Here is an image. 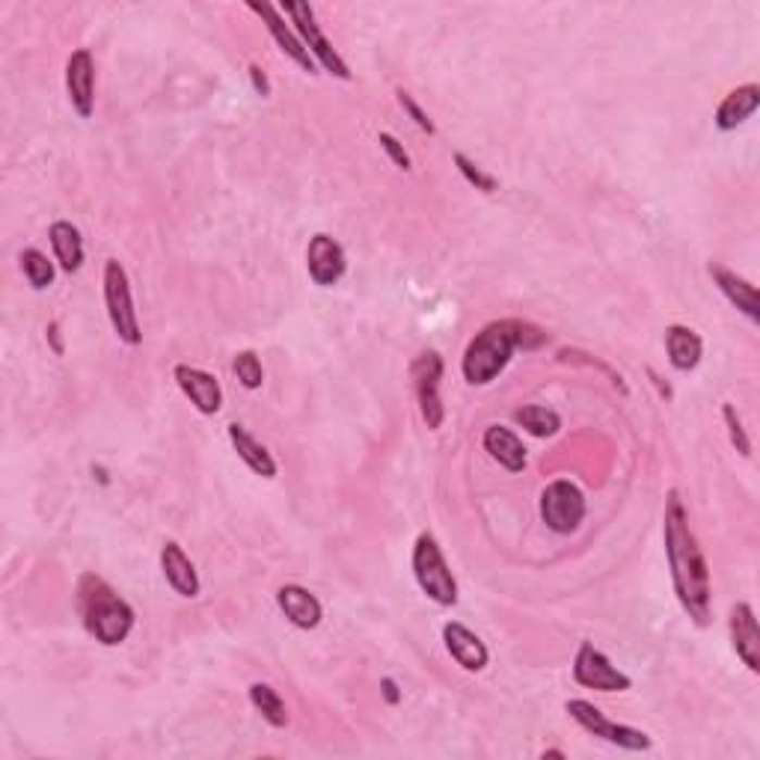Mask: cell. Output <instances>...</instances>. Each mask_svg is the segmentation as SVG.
Listing matches in <instances>:
<instances>
[{
	"instance_id": "6da1fadb",
	"label": "cell",
	"mask_w": 760,
	"mask_h": 760,
	"mask_svg": "<svg viewBox=\"0 0 760 760\" xmlns=\"http://www.w3.org/2000/svg\"><path fill=\"white\" fill-rule=\"evenodd\" d=\"M665 552H669V568H672L674 595L681 607L698 627H705L710 618V571H707L705 552L695 540V532L689 529V514H686L681 494L672 490L665 502Z\"/></svg>"
},
{
	"instance_id": "7a4b0ae2",
	"label": "cell",
	"mask_w": 760,
	"mask_h": 760,
	"mask_svg": "<svg viewBox=\"0 0 760 760\" xmlns=\"http://www.w3.org/2000/svg\"><path fill=\"white\" fill-rule=\"evenodd\" d=\"M535 333L529 324H520V321H494L487 324L485 331L475 333L466 351H463V377L466 384L485 386L490 384L508 363H511V353L518 345L523 348H532L526 342V336Z\"/></svg>"
},
{
	"instance_id": "3957f363",
	"label": "cell",
	"mask_w": 760,
	"mask_h": 760,
	"mask_svg": "<svg viewBox=\"0 0 760 760\" xmlns=\"http://www.w3.org/2000/svg\"><path fill=\"white\" fill-rule=\"evenodd\" d=\"M77 609H80L87 633L96 636V641H101V645L113 648V645H122L128 639L134 627V609L101 576H92V573L80 576Z\"/></svg>"
},
{
	"instance_id": "277c9868",
	"label": "cell",
	"mask_w": 760,
	"mask_h": 760,
	"mask_svg": "<svg viewBox=\"0 0 760 760\" xmlns=\"http://www.w3.org/2000/svg\"><path fill=\"white\" fill-rule=\"evenodd\" d=\"M413 576H416L419 588L440 607H454L458 603V583H454L452 571L446 564L440 544L434 540V535L422 532L413 544Z\"/></svg>"
},
{
	"instance_id": "5b68a950",
	"label": "cell",
	"mask_w": 760,
	"mask_h": 760,
	"mask_svg": "<svg viewBox=\"0 0 760 760\" xmlns=\"http://www.w3.org/2000/svg\"><path fill=\"white\" fill-rule=\"evenodd\" d=\"M104 303H108V319H111L113 333L120 336V342L140 345L144 333H140L137 309H134L128 274L116 259H108V265H104Z\"/></svg>"
},
{
	"instance_id": "8992f818",
	"label": "cell",
	"mask_w": 760,
	"mask_h": 760,
	"mask_svg": "<svg viewBox=\"0 0 760 760\" xmlns=\"http://www.w3.org/2000/svg\"><path fill=\"white\" fill-rule=\"evenodd\" d=\"M564 710H568V717H571L580 727H585L591 737L607 739V743H612V746H618V749H624V751L650 749V737L645 734V731H639V727H630V725H618V722H609V719L603 717L591 701L573 698V701L564 705Z\"/></svg>"
},
{
	"instance_id": "52a82bcc",
	"label": "cell",
	"mask_w": 760,
	"mask_h": 760,
	"mask_svg": "<svg viewBox=\"0 0 760 760\" xmlns=\"http://www.w3.org/2000/svg\"><path fill=\"white\" fill-rule=\"evenodd\" d=\"M279 10L286 12L288 18H291V24L298 27V34L303 36V45H307V51L312 54L315 63H321V66L331 72V75L342 77V80H351V68H348V63H345L342 57L336 54V48L327 42V36L321 34L319 22H315V10H312L309 3L288 0V3H283Z\"/></svg>"
},
{
	"instance_id": "ba28073f",
	"label": "cell",
	"mask_w": 760,
	"mask_h": 760,
	"mask_svg": "<svg viewBox=\"0 0 760 760\" xmlns=\"http://www.w3.org/2000/svg\"><path fill=\"white\" fill-rule=\"evenodd\" d=\"M540 518L559 535H571L573 529H580V523L585 518V496L573 482H552L544 487L540 494Z\"/></svg>"
},
{
	"instance_id": "9c48e42d",
	"label": "cell",
	"mask_w": 760,
	"mask_h": 760,
	"mask_svg": "<svg viewBox=\"0 0 760 760\" xmlns=\"http://www.w3.org/2000/svg\"><path fill=\"white\" fill-rule=\"evenodd\" d=\"M573 681L585 686V689H597V693H624V689L633 686L627 674L615 669L607 653H600L591 641H583L580 650H576Z\"/></svg>"
},
{
	"instance_id": "30bf717a",
	"label": "cell",
	"mask_w": 760,
	"mask_h": 760,
	"mask_svg": "<svg viewBox=\"0 0 760 760\" xmlns=\"http://www.w3.org/2000/svg\"><path fill=\"white\" fill-rule=\"evenodd\" d=\"M410 377H413V386H416L419 410H422V419L428 422L431 431H437L443 425V398H440V381H443V360L437 351L419 353L413 365H410Z\"/></svg>"
},
{
	"instance_id": "8fae6325",
	"label": "cell",
	"mask_w": 760,
	"mask_h": 760,
	"mask_svg": "<svg viewBox=\"0 0 760 760\" xmlns=\"http://www.w3.org/2000/svg\"><path fill=\"white\" fill-rule=\"evenodd\" d=\"M307 267L309 276L315 279V286H336L345 276V267H348L342 244L331 238V235H315L307 247Z\"/></svg>"
},
{
	"instance_id": "7c38bea8",
	"label": "cell",
	"mask_w": 760,
	"mask_h": 760,
	"mask_svg": "<svg viewBox=\"0 0 760 760\" xmlns=\"http://www.w3.org/2000/svg\"><path fill=\"white\" fill-rule=\"evenodd\" d=\"M66 89L68 101L77 111L80 120L92 116V104H96V63L87 48H77L75 54L68 57L66 63Z\"/></svg>"
},
{
	"instance_id": "4fadbf2b",
	"label": "cell",
	"mask_w": 760,
	"mask_h": 760,
	"mask_svg": "<svg viewBox=\"0 0 760 760\" xmlns=\"http://www.w3.org/2000/svg\"><path fill=\"white\" fill-rule=\"evenodd\" d=\"M173 377H176L178 389L190 398V404H194L199 413L214 416V413L223 408V389L214 375L202 372V369H194V365L182 363L176 365Z\"/></svg>"
},
{
	"instance_id": "5bb4252c",
	"label": "cell",
	"mask_w": 760,
	"mask_h": 760,
	"mask_svg": "<svg viewBox=\"0 0 760 760\" xmlns=\"http://www.w3.org/2000/svg\"><path fill=\"white\" fill-rule=\"evenodd\" d=\"M731 645L737 650V657L746 662L749 672H758L760 669V630L758 618H755V609L749 603H734L731 609Z\"/></svg>"
},
{
	"instance_id": "9a60e30c",
	"label": "cell",
	"mask_w": 760,
	"mask_h": 760,
	"mask_svg": "<svg viewBox=\"0 0 760 760\" xmlns=\"http://www.w3.org/2000/svg\"><path fill=\"white\" fill-rule=\"evenodd\" d=\"M250 10H253L256 15H262V22L267 24V30H271V36L276 39V45H279V51H283L288 60H295L303 72L315 75V60H312V54L307 51L303 39H298V36L288 30V24L283 22V10L274 7V3H250Z\"/></svg>"
},
{
	"instance_id": "2e32d148",
	"label": "cell",
	"mask_w": 760,
	"mask_h": 760,
	"mask_svg": "<svg viewBox=\"0 0 760 760\" xmlns=\"http://www.w3.org/2000/svg\"><path fill=\"white\" fill-rule=\"evenodd\" d=\"M443 641H446V648L452 653V660L458 662L461 669H466V672H482L487 665V660H490L485 641L478 639L470 627L458 624V621L443 627Z\"/></svg>"
},
{
	"instance_id": "e0dca14e",
	"label": "cell",
	"mask_w": 760,
	"mask_h": 760,
	"mask_svg": "<svg viewBox=\"0 0 760 760\" xmlns=\"http://www.w3.org/2000/svg\"><path fill=\"white\" fill-rule=\"evenodd\" d=\"M276 603L283 609V615L300 630H315L324 618V609H321V600L303 585H283L276 591Z\"/></svg>"
},
{
	"instance_id": "ac0fdd59",
	"label": "cell",
	"mask_w": 760,
	"mask_h": 760,
	"mask_svg": "<svg viewBox=\"0 0 760 760\" xmlns=\"http://www.w3.org/2000/svg\"><path fill=\"white\" fill-rule=\"evenodd\" d=\"M161 571H164L166 583L173 585V591L178 597H197L199 595V576L197 568L190 562L185 550L178 547L176 540H166L161 550Z\"/></svg>"
},
{
	"instance_id": "d6986e66",
	"label": "cell",
	"mask_w": 760,
	"mask_h": 760,
	"mask_svg": "<svg viewBox=\"0 0 760 760\" xmlns=\"http://www.w3.org/2000/svg\"><path fill=\"white\" fill-rule=\"evenodd\" d=\"M707 271H710V276H713V283L719 286V291H722V295H725V298L731 300L743 315H746V319L758 324L760 321L758 288L751 286L749 279H743V276H737L734 271H727V267L722 265H710Z\"/></svg>"
},
{
	"instance_id": "ffe728a7",
	"label": "cell",
	"mask_w": 760,
	"mask_h": 760,
	"mask_svg": "<svg viewBox=\"0 0 760 760\" xmlns=\"http://www.w3.org/2000/svg\"><path fill=\"white\" fill-rule=\"evenodd\" d=\"M485 452L494 458L499 466H506L508 473H523L526 466V446L520 443L514 431L502 428V425H490L485 431Z\"/></svg>"
},
{
	"instance_id": "44dd1931",
	"label": "cell",
	"mask_w": 760,
	"mask_h": 760,
	"mask_svg": "<svg viewBox=\"0 0 760 760\" xmlns=\"http://www.w3.org/2000/svg\"><path fill=\"white\" fill-rule=\"evenodd\" d=\"M760 108V87L758 84H746L737 87L734 92H727L717 111V128L719 132H734L743 122L749 120L751 113Z\"/></svg>"
},
{
	"instance_id": "7402d4cb",
	"label": "cell",
	"mask_w": 760,
	"mask_h": 760,
	"mask_svg": "<svg viewBox=\"0 0 760 760\" xmlns=\"http://www.w3.org/2000/svg\"><path fill=\"white\" fill-rule=\"evenodd\" d=\"M665 351H669V363H672L677 372H693L695 365L701 363L705 342H701V336H698L693 327L672 324V327L665 331Z\"/></svg>"
},
{
	"instance_id": "603a6c76",
	"label": "cell",
	"mask_w": 760,
	"mask_h": 760,
	"mask_svg": "<svg viewBox=\"0 0 760 760\" xmlns=\"http://www.w3.org/2000/svg\"><path fill=\"white\" fill-rule=\"evenodd\" d=\"M229 443H232V449L238 452V458H241V461L247 463L256 475H262V478H274L276 475L274 454L267 452L265 446L256 440L253 434L244 428V425H238V422H232L229 425Z\"/></svg>"
},
{
	"instance_id": "cb8c5ba5",
	"label": "cell",
	"mask_w": 760,
	"mask_h": 760,
	"mask_svg": "<svg viewBox=\"0 0 760 760\" xmlns=\"http://www.w3.org/2000/svg\"><path fill=\"white\" fill-rule=\"evenodd\" d=\"M48 238H51V247H54L60 267H63L66 274L80 271V265H84V241H80V232H77L72 223L57 221L54 226H51V232H48Z\"/></svg>"
},
{
	"instance_id": "d4e9b609",
	"label": "cell",
	"mask_w": 760,
	"mask_h": 760,
	"mask_svg": "<svg viewBox=\"0 0 760 760\" xmlns=\"http://www.w3.org/2000/svg\"><path fill=\"white\" fill-rule=\"evenodd\" d=\"M514 422L523 425V431H529L532 437H552L562 428V416L550 408L540 404H526V408L514 410Z\"/></svg>"
},
{
	"instance_id": "484cf974",
	"label": "cell",
	"mask_w": 760,
	"mask_h": 760,
	"mask_svg": "<svg viewBox=\"0 0 760 760\" xmlns=\"http://www.w3.org/2000/svg\"><path fill=\"white\" fill-rule=\"evenodd\" d=\"M250 705L262 713V719H265L267 725H274V727L288 725V707L286 701L279 698V693H276L274 686H267V684L250 686Z\"/></svg>"
},
{
	"instance_id": "4316f807",
	"label": "cell",
	"mask_w": 760,
	"mask_h": 760,
	"mask_svg": "<svg viewBox=\"0 0 760 760\" xmlns=\"http://www.w3.org/2000/svg\"><path fill=\"white\" fill-rule=\"evenodd\" d=\"M22 267L27 283H30L36 291H42V288H48L54 283V262H51L42 250H36V247H27V250H24Z\"/></svg>"
},
{
	"instance_id": "83f0119b",
	"label": "cell",
	"mask_w": 760,
	"mask_h": 760,
	"mask_svg": "<svg viewBox=\"0 0 760 760\" xmlns=\"http://www.w3.org/2000/svg\"><path fill=\"white\" fill-rule=\"evenodd\" d=\"M232 369H235V377L241 381L244 389H259L262 381H265V372H262V363H259L256 351L238 353V357H235V363H232Z\"/></svg>"
},
{
	"instance_id": "f1b7e54d",
	"label": "cell",
	"mask_w": 760,
	"mask_h": 760,
	"mask_svg": "<svg viewBox=\"0 0 760 760\" xmlns=\"http://www.w3.org/2000/svg\"><path fill=\"white\" fill-rule=\"evenodd\" d=\"M454 164H458V170H461V176L466 178V182H470V185H473L475 190H485V194H494L496 185H499V182H496V178L490 176V173H485L482 166L473 164V161H470V158H466V154H463V152H454Z\"/></svg>"
},
{
	"instance_id": "f546056e",
	"label": "cell",
	"mask_w": 760,
	"mask_h": 760,
	"mask_svg": "<svg viewBox=\"0 0 760 760\" xmlns=\"http://www.w3.org/2000/svg\"><path fill=\"white\" fill-rule=\"evenodd\" d=\"M722 419H725L727 434H731V443H734V449H737V452L743 454V458H749V454H751V440H749V434H746V428H743V422H739L734 404H722Z\"/></svg>"
},
{
	"instance_id": "4dcf8cb0",
	"label": "cell",
	"mask_w": 760,
	"mask_h": 760,
	"mask_svg": "<svg viewBox=\"0 0 760 760\" xmlns=\"http://www.w3.org/2000/svg\"><path fill=\"white\" fill-rule=\"evenodd\" d=\"M396 96H398V104L404 108V113H408L410 120L416 122V125H419V128H422V132H425V134H437V125L431 122L428 113H425V111H422V108H419L416 99L410 96L408 89H398Z\"/></svg>"
},
{
	"instance_id": "1f68e13d",
	"label": "cell",
	"mask_w": 760,
	"mask_h": 760,
	"mask_svg": "<svg viewBox=\"0 0 760 760\" xmlns=\"http://www.w3.org/2000/svg\"><path fill=\"white\" fill-rule=\"evenodd\" d=\"M377 144H381V149H384V152L389 154V161H393V164H396L398 170H404V173H408V170H410V154L404 152V146L398 144L393 134L384 132V134H381V137H377Z\"/></svg>"
},
{
	"instance_id": "d6a6232c",
	"label": "cell",
	"mask_w": 760,
	"mask_h": 760,
	"mask_svg": "<svg viewBox=\"0 0 760 760\" xmlns=\"http://www.w3.org/2000/svg\"><path fill=\"white\" fill-rule=\"evenodd\" d=\"M250 80H253V89L259 92V96H262V99H267V96H271V80H267L265 72L256 66V63L250 66Z\"/></svg>"
},
{
	"instance_id": "836d02e7",
	"label": "cell",
	"mask_w": 760,
	"mask_h": 760,
	"mask_svg": "<svg viewBox=\"0 0 760 760\" xmlns=\"http://www.w3.org/2000/svg\"><path fill=\"white\" fill-rule=\"evenodd\" d=\"M381 689H384V698L389 705H398V701H401V693H398V684L393 677H384V681H381Z\"/></svg>"
},
{
	"instance_id": "e575fe53",
	"label": "cell",
	"mask_w": 760,
	"mask_h": 760,
	"mask_svg": "<svg viewBox=\"0 0 760 760\" xmlns=\"http://www.w3.org/2000/svg\"><path fill=\"white\" fill-rule=\"evenodd\" d=\"M48 336H51V342H54V351L63 353V342H60V324H57V321L48 324Z\"/></svg>"
},
{
	"instance_id": "d590c367",
	"label": "cell",
	"mask_w": 760,
	"mask_h": 760,
	"mask_svg": "<svg viewBox=\"0 0 760 760\" xmlns=\"http://www.w3.org/2000/svg\"><path fill=\"white\" fill-rule=\"evenodd\" d=\"M544 758H564V751H559V749H550V751H544Z\"/></svg>"
}]
</instances>
